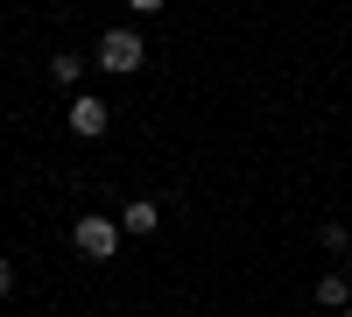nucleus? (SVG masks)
<instances>
[{
    "mask_svg": "<svg viewBox=\"0 0 352 317\" xmlns=\"http://www.w3.org/2000/svg\"><path fill=\"white\" fill-rule=\"evenodd\" d=\"M0 296H14V261L0 254Z\"/></svg>",
    "mask_w": 352,
    "mask_h": 317,
    "instance_id": "8",
    "label": "nucleus"
},
{
    "mask_svg": "<svg viewBox=\"0 0 352 317\" xmlns=\"http://www.w3.org/2000/svg\"><path fill=\"white\" fill-rule=\"evenodd\" d=\"M317 240H324L331 254H345V247H352V233H345V226H338V219H331V226H317Z\"/></svg>",
    "mask_w": 352,
    "mask_h": 317,
    "instance_id": "7",
    "label": "nucleus"
},
{
    "mask_svg": "<svg viewBox=\"0 0 352 317\" xmlns=\"http://www.w3.org/2000/svg\"><path fill=\"white\" fill-rule=\"evenodd\" d=\"M92 64H106V71H120V78H127V71H141V64H148V50H141V36H134V28H106Z\"/></svg>",
    "mask_w": 352,
    "mask_h": 317,
    "instance_id": "2",
    "label": "nucleus"
},
{
    "mask_svg": "<svg viewBox=\"0 0 352 317\" xmlns=\"http://www.w3.org/2000/svg\"><path fill=\"white\" fill-rule=\"evenodd\" d=\"M155 226H162V205H155V197H127V205H120V233H134V240H148Z\"/></svg>",
    "mask_w": 352,
    "mask_h": 317,
    "instance_id": "4",
    "label": "nucleus"
},
{
    "mask_svg": "<svg viewBox=\"0 0 352 317\" xmlns=\"http://www.w3.org/2000/svg\"><path fill=\"white\" fill-rule=\"evenodd\" d=\"M310 296L324 303V310H352V275H338V268H331V275H317V289H310Z\"/></svg>",
    "mask_w": 352,
    "mask_h": 317,
    "instance_id": "5",
    "label": "nucleus"
},
{
    "mask_svg": "<svg viewBox=\"0 0 352 317\" xmlns=\"http://www.w3.org/2000/svg\"><path fill=\"white\" fill-rule=\"evenodd\" d=\"M71 247L85 254V261H113L120 254V219H106V212H85L71 226Z\"/></svg>",
    "mask_w": 352,
    "mask_h": 317,
    "instance_id": "1",
    "label": "nucleus"
},
{
    "mask_svg": "<svg viewBox=\"0 0 352 317\" xmlns=\"http://www.w3.org/2000/svg\"><path fill=\"white\" fill-rule=\"evenodd\" d=\"M50 78H56V85H78V78H85V56L56 50V56H50Z\"/></svg>",
    "mask_w": 352,
    "mask_h": 317,
    "instance_id": "6",
    "label": "nucleus"
},
{
    "mask_svg": "<svg viewBox=\"0 0 352 317\" xmlns=\"http://www.w3.org/2000/svg\"><path fill=\"white\" fill-rule=\"evenodd\" d=\"M64 120H71V134H78V141H99V134L113 127V106H106V99H92V92H78V99L64 106Z\"/></svg>",
    "mask_w": 352,
    "mask_h": 317,
    "instance_id": "3",
    "label": "nucleus"
},
{
    "mask_svg": "<svg viewBox=\"0 0 352 317\" xmlns=\"http://www.w3.org/2000/svg\"><path fill=\"white\" fill-rule=\"evenodd\" d=\"M345 317H352V310H345Z\"/></svg>",
    "mask_w": 352,
    "mask_h": 317,
    "instance_id": "9",
    "label": "nucleus"
}]
</instances>
